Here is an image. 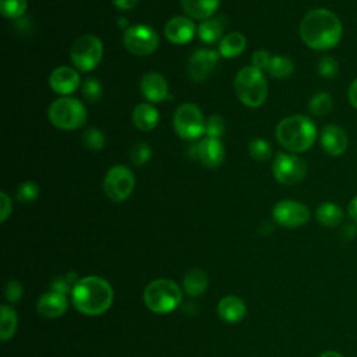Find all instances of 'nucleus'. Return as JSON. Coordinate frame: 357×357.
I'll use <instances>...</instances> for the list:
<instances>
[{"label": "nucleus", "instance_id": "obj_11", "mask_svg": "<svg viewBox=\"0 0 357 357\" xmlns=\"http://www.w3.org/2000/svg\"><path fill=\"white\" fill-rule=\"evenodd\" d=\"M123 43L130 53L137 56H148L158 49L159 36L152 26L138 24L124 29Z\"/></svg>", "mask_w": 357, "mask_h": 357}, {"label": "nucleus", "instance_id": "obj_24", "mask_svg": "<svg viewBox=\"0 0 357 357\" xmlns=\"http://www.w3.org/2000/svg\"><path fill=\"white\" fill-rule=\"evenodd\" d=\"M245 45H247V39L243 33L230 32L220 39L219 54L223 57H227V59L236 57L243 53V50L245 49Z\"/></svg>", "mask_w": 357, "mask_h": 357}, {"label": "nucleus", "instance_id": "obj_13", "mask_svg": "<svg viewBox=\"0 0 357 357\" xmlns=\"http://www.w3.org/2000/svg\"><path fill=\"white\" fill-rule=\"evenodd\" d=\"M188 155L206 167H219L225 159V146L219 138L206 137L188 148Z\"/></svg>", "mask_w": 357, "mask_h": 357}, {"label": "nucleus", "instance_id": "obj_15", "mask_svg": "<svg viewBox=\"0 0 357 357\" xmlns=\"http://www.w3.org/2000/svg\"><path fill=\"white\" fill-rule=\"evenodd\" d=\"M321 146L325 153L331 156H340L349 146V137L343 127L336 124H328L322 128L319 135Z\"/></svg>", "mask_w": 357, "mask_h": 357}, {"label": "nucleus", "instance_id": "obj_16", "mask_svg": "<svg viewBox=\"0 0 357 357\" xmlns=\"http://www.w3.org/2000/svg\"><path fill=\"white\" fill-rule=\"evenodd\" d=\"M49 85L53 92L67 96L78 88L79 75L74 68L67 66H60L52 71L49 77Z\"/></svg>", "mask_w": 357, "mask_h": 357}, {"label": "nucleus", "instance_id": "obj_35", "mask_svg": "<svg viewBox=\"0 0 357 357\" xmlns=\"http://www.w3.org/2000/svg\"><path fill=\"white\" fill-rule=\"evenodd\" d=\"M39 195V187L33 181H24L17 188V199L21 202H32Z\"/></svg>", "mask_w": 357, "mask_h": 357}, {"label": "nucleus", "instance_id": "obj_30", "mask_svg": "<svg viewBox=\"0 0 357 357\" xmlns=\"http://www.w3.org/2000/svg\"><path fill=\"white\" fill-rule=\"evenodd\" d=\"M82 144L85 148L98 152L105 146V134L96 127H89L82 132Z\"/></svg>", "mask_w": 357, "mask_h": 357}, {"label": "nucleus", "instance_id": "obj_5", "mask_svg": "<svg viewBox=\"0 0 357 357\" xmlns=\"http://www.w3.org/2000/svg\"><path fill=\"white\" fill-rule=\"evenodd\" d=\"M47 117L56 128L73 131L85 124L86 109L81 100L71 96H61L50 103Z\"/></svg>", "mask_w": 357, "mask_h": 357}, {"label": "nucleus", "instance_id": "obj_28", "mask_svg": "<svg viewBox=\"0 0 357 357\" xmlns=\"http://www.w3.org/2000/svg\"><path fill=\"white\" fill-rule=\"evenodd\" d=\"M333 107V99L328 92H317L308 103L310 113L317 117L326 116Z\"/></svg>", "mask_w": 357, "mask_h": 357}, {"label": "nucleus", "instance_id": "obj_2", "mask_svg": "<svg viewBox=\"0 0 357 357\" xmlns=\"http://www.w3.org/2000/svg\"><path fill=\"white\" fill-rule=\"evenodd\" d=\"M71 298L79 312L95 317L106 312L112 305L113 289L99 276H86L77 280L71 290Z\"/></svg>", "mask_w": 357, "mask_h": 357}, {"label": "nucleus", "instance_id": "obj_21", "mask_svg": "<svg viewBox=\"0 0 357 357\" xmlns=\"http://www.w3.org/2000/svg\"><path fill=\"white\" fill-rule=\"evenodd\" d=\"M180 4L188 17L204 21L216 13L220 0H180Z\"/></svg>", "mask_w": 357, "mask_h": 357}, {"label": "nucleus", "instance_id": "obj_44", "mask_svg": "<svg viewBox=\"0 0 357 357\" xmlns=\"http://www.w3.org/2000/svg\"><path fill=\"white\" fill-rule=\"evenodd\" d=\"M138 1H139V0H113V4H114L119 10L127 11V10L134 8V7L138 4Z\"/></svg>", "mask_w": 357, "mask_h": 357}, {"label": "nucleus", "instance_id": "obj_4", "mask_svg": "<svg viewBox=\"0 0 357 357\" xmlns=\"http://www.w3.org/2000/svg\"><path fill=\"white\" fill-rule=\"evenodd\" d=\"M234 92L243 105L261 106L268 96V82L264 73L254 66L243 67L234 77Z\"/></svg>", "mask_w": 357, "mask_h": 357}, {"label": "nucleus", "instance_id": "obj_47", "mask_svg": "<svg viewBox=\"0 0 357 357\" xmlns=\"http://www.w3.org/2000/svg\"><path fill=\"white\" fill-rule=\"evenodd\" d=\"M117 24H119V26H123L124 29H127V28H128V26H127V24H128V22H127V20H126V18H120V20L117 21Z\"/></svg>", "mask_w": 357, "mask_h": 357}, {"label": "nucleus", "instance_id": "obj_1", "mask_svg": "<svg viewBox=\"0 0 357 357\" xmlns=\"http://www.w3.org/2000/svg\"><path fill=\"white\" fill-rule=\"evenodd\" d=\"M298 33L310 49L328 50L340 42L343 26L333 11L321 7L308 11L301 18Z\"/></svg>", "mask_w": 357, "mask_h": 357}, {"label": "nucleus", "instance_id": "obj_17", "mask_svg": "<svg viewBox=\"0 0 357 357\" xmlns=\"http://www.w3.org/2000/svg\"><path fill=\"white\" fill-rule=\"evenodd\" d=\"M195 25L188 17L177 15L167 21L165 25L166 38L174 45L188 43L195 35Z\"/></svg>", "mask_w": 357, "mask_h": 357}, {"label": "nucleus", "instance_id": "obj_31", "mask_svg": "<svg viewBox=\"0 0 357 357\" xmlns=\"http://www.w3.org/2000/svg\"><path fill=\"white\" fill-rule=\"evenodd\" d=\"M248 151L250 155L258 162H265L272 155L271 144L266 142L264 138H254L248 145Z\"/></svg>", "mask_w": 357, "mask_h": 357}, {"label": "nucleus", "instance_id": "obj_3", "mask_svg": "<svg viewBox=\"0 0 357 357\" xmlns=\"http://www.w3.org/2000/svg\"><path fill=\"white\" fill-rule=\"evenodd\" d=\"M278 142L291 153L308 151L317 138L314 121L303 114H291L279 121L275 131Z\"/></svg>", "mask_w": 357, "mask_h": 357}, {"label": "nucleus", "instance_id": "obj_10", "mask_svg": "<svg viewBox=\"0 0 357 357\" xmlns=\"http://www.w3.org/2000/svg\"><path fill=\"white\" fill-rule=\"evenodd\" d=\"M307 169L305 160L294 153L279 152L275 155L272 163V173L275 178L284 185H294L300 183L305 177Z\"/></svg>", "mask_w": 357, "mask_h": 357}, {"label": "nucleus", "instance_id": "obj_46", "mask_svg": "<svg viewBox=\"0 0 357 357\" xmlns=\"http://www.w3.org/2000/svg\"><path fill=\"white\" fill-rule=\"evenodd\" d=\"M319 357H344V356L336 350H326L322 354H319Z\"/></svg>", "mask_w": 357, "mask_h": 357}, {"label": "nucleus", "instance_id": "obj_9", "mask_svg": "<svg viewBox=\"0 0 357 357\" xmlns=\"http://www.w3.org/2000/svg\"><path fill=\"white\" fill-rule=\"evenodd\" d=\"M135 185V177L132 172L124 165H116L106 172L103 180V190L109 199L113 202L126 201Z\"/></svg>", "mask_w": 357, "mask_h": 357}, {"label": "nucleus", "instance_id": "obj_20", "mask_svg": "<svg viewBox=\"0 0 357 357\" xmlns=\"http://www.w3.org/2000/svg\"><path fill=\"white\" fill-rule=\"evenodd\" d=\"M245 304L241 298L236 296H226L218 304L219 317L229 324H236L241 321L245 315Z\"/></svg>", "mask_w": 357, "mask_h": 357}, {"label": "nucleus", "instance_id": "obj_45", "mask_svg": "<svg viewBox=\"0 0 357 357\" xmlns=\"http://www.w3.org/2000/svg\"><path fill=\"white\" fill-rule=\"evenodd\" d=\"M347 215L354 223H357V195H354L347 204Z\"/></svg>", "mask_w": 357, "mask_h": 357}, {"label": "nucleus", "instance_id": "obj_34", "mask_svg": "<svg viewBox=\"0 0 357 357\" xmlns=\"http://www.w3.org/2000/svg\"><path fill=\"white\" fill-rule=\"evenodd\" d=\"M130 159L135 166H142L151 159V148L145 142H137L130 152Z\"/></svg>", "mask_w": 357, "mask_h": 357}, {"label": "nucleus", "instance_id": "obj_43", "mask_svg": "<svg viewBox=\"0 0 357 357\" xmlns=\"http://www.w3.org/2000/svg\"><path fill=\"white\" fill-rule=\"evenodd\" d=\"M347 98L350 105L357 110V78L350 84L349 91H347Z\"/></svg>", "mask_w": 357, "mask_h": 357}, {"label": "nucleus", "instance_id": "obj_29", "mask_svg": "<svg viewBox=\"0 0 357 357\" xmlns=\"http://www.w3.org/2000/svg\"><path fill=\"white\" fill-rule=\"evenodd\" d=\"M0 315H1V324H0V337L1 340H8L10 337H13L15 328H17V315L15 311L8 307V305H3L0 310Z\"/></svg>", "mask_w": 357, "mask_h": 357}, {"label": "nucleus", "instance_id": "obj_12", "mask_svg": "<svg viewBox=\"0 0 357 357\" xmlns=\"http://www.w3.org/2000/svg\"><path fill=\"white\" fill-rule=\"evenodd\" d=\"M310 209L305 204L293 199L279 201L272 211L276 223L290 229L304 226L310 220Z\"/></svg>", "mask_w": 357, "mask_h": 357}, {"label": "nucleus", "instance_id": "obj_38", "mask_svg": "<svg viewBox=\"0 0 357 357\" xmlns=\"http://www.w3.org/2000/svg\"><path fill=\"white\" fill-rule=\"evenodd\" d=\"M73 275H74V273H68V275H66V276H63V278L54 279L53 283H52V290L60 291V293H63V294H66V293H68L70 290H73V287H74L75 283H77V282H74L73 279H70Z\"/></svg>", "mask_w": 357, "mask_h": 357}, {"label": "nucleus", "instance_id": "obj_37", "mask_svg": "<svg viewBox=\"0 0 357 357\" xmlns=\"http://www.w3.org/2000/svg\"><path fill=\"white\" fill-rule=\"evenodd\" d=\"M225 131V121L220 116L213 114L205 123V134L212 138H219Z\"/></svg>", "mask_w": 357, "mask_h": 357}, {"label": "nucleus", "instance_id": "obj_33", "mask_svg": "<svg viewBox=\"0 0 357 357\" xmlns=\"http://www.w3.org/2000/svg\"><path fill=\"white\" fill-rule=\"evenodd\" d=\"M82 96L85 100L95 103L102 96V85L96 78H86L82 84Z\"/></svg>", "mask_w": 357, "mask_h": 357}, {"label": "nucleus", "instance_id": "obj_23", "mask_svg": "<svg viewBox=\"0 0 357 357\" xmlns=\"http://www.w3.org/2000/svg\"><path fill=\"white\" fill-rule=\"evenodd\" d=\"M317 220L325 227H337L343 223L344 212L335 202H322L315 211Z\"/></svg>", "mask_w": 357, "mask_h": 357}, {"label": "nucleus", "instance_id": "obj_25", "mask_svg": "<svg viewBox=\"0 0 357 357\" xmlns=\"http://www.w3.org/2000/svg\"><path fill=\"white\" fill-rule=\"evenodd\" d=\"M225 25H226V22L222 17L208 18L199 24V26L197 28V33L202 42L212 43V42L220 39Z\"/></svg>", "mask_w": 357, "mask_h": 357}, {"label": "nucleus", "instance_id": "obj_39", "mask_svg": "<svg viewBox=\"0 0 357 357\" xmlns=\"http://www.w3.org/2000/svg\"><path fill=\"white\" fill-rule=\"evenodd\" d=\"M271 57H272V56H269V53H268L266 50L259 49V50H255V52L252 53V56H251V63H252L254 67H257L258 70L264 71V70L268 68L269 61H271Z\"/></svg>", "mask_w": 357, "mask_h": 357}, {"label": "nucleus", "instance_id": "obj_42", "mask_svg": "<svg viewBox=\"0 0 357 357\" xmlns=\"http://www.w3.org/2000/svg\"><path fill=\"white\" fill-rule=\"evenodd\" d=\"M340 236L344 240H353L357 236V223H346L340 229Z\"/></svg>", "mask_w": 357, "mask_h": 357}, {"label": "nucleus", "instance_id": "obj_22", "mask_svg": "<svg viewBox=\"0 0 357 357\" xmlns=\"http://www.w3.org/2000/svg\"><path fill=\"white\" fill-rule=\"evenodd\" d=\"M132 123L141 131H151L159 123V112L149 103H139L132 110Z\"/></svg>", "mask_w": 357, "mask_h": 357}, {"label": "nucleus", "instance_id": "obj_26", "mask_svg": "<svg viewBox=\"0 0 357 357\" xmlns=\"http://www.w3.org/2000/svg\"><path fill=\"white\" fill-rule=\"evenodd\" d=\"M206 284H208L206 275L201 269H192L184 276V289L192 297L202 294L206 289Z\"/></svg>", "mask_w": 357, "mask_h": 357}, {"label": "nucleus", "instance_id": "obj_32", "mask_svg": "<svg viewBox=\"0 0 357 357\" xmlns=\"http://www.w3.org/2000/svg\"><path fill=\"white\" fill-rule=\"evenodd\" d=\"M26 10V0H0V11L6 18H20Z\"/></svg>", "mask_w": 357, "mask_h": 357}, {"label": "nucleus", "instance_id": "obj_41", "mask_svg": "<svg viewBox=\"0 0 357 357\" xmlns=\"http://www.w3.org/2000/svg\"><path fill=\"white\" fill-rule=\"evenodd\" d=\"M0 205H1L0 220L4 222L8 218V215L11 213V199H10V197L4 191L0 192Z\"/></svg>", "mask_w": 357, "mask_h": 357}, {"label": "nucleus", "instance_id": "obj_14", "mask_svg": "<svg viewBox=\"0 0 357 357\" xmlns=\"http://www.w3.org/2000/svg\"><path fill=\"white\" fill-rule=\"evenodd\" d=\"M219 53L211 49L195 50L187 64V73L194 81H204L218 64Z\"/></svg>", "mask_w": 357, "mask_h": 357}, {"label": "nucleus", "instance_id": "obj_19", "mask_svg": "<svg viewBox=\"0 0 357 357\" xmlns=\"http://www.w3.org/2000/svg\"><path fill=\"white\" fill-rule=\"evenodd\" d=\"M66 308H67L66 294L56 290L42 294L36 305L38 312L45 318H57L66 311Z\"/></svg>", "mask_w": 357, "mask_h": 357}, {"label": "nucleus", "instance_id": "obj_7", "mask_svg": "<svg viewBox=\"0 0 357 357\" xmlns=\"http://www.w3.org/2000/svg\"><path fill=\"white\" fill-rule=\"evenodd\" d=\"M103 45L96 35H82L70 49V59L74 67L82 73L92 71L102 60Z\"/></svg>", "mask_w": 357, "mask_h": 357}, {"label": "nucleus", "instance_id": "obj_8", "mask_svg": "<svg viewBox=\"0 0 357 357\" xmlns=\"http://www.w3.org/2000/svg\"><path fill=\"white\" fill-rule=\"evenodd\" d=\"M173 127L183 139L194 141L205 132V121L202 112L194 103L180 105L173 114Z\"/></svg>", "mask_w": 357, "mask_h": 357}, {"label": "nucleus", "instance_id": "obj_18", "mask_svg": "<svg viewBox=\"0 0 357 357\" xmlns=\"http://www.w3.org/2000/svg\"><path fill=\"white\" fill-rule=\"evenodd\" d=\"M141 93L149 102H162L169 95V86L165 77L156 71H149L142 75L139 82Z\"/></svg>", "mask_w": 357, "mask_h": 357}, {"label": "nucleus", "instance_id": "obj_6", "mask_svg": "<svg viewBox=\"0 0 357 357\" xmlns=\"http://www.w3.org/2000/svg\"><path fill=\"white\" fill-rule=\"evenodd\" d=\"M181 301L178 286L169 279H156L151 282L144 291L145 305L156 314L173 311Z\"/></svg>", "mask_w": 357, "mask_h": 357}, {"label": "nucleus", "instance_id": "obj_40", "mask_svg": "<svg viewBox=\"0 0 357 357\" xmlns=\"http://www.w3.org/2000/svg\"><path fill=\"white\" fill-rule=\"evenodd\" d=\"M22 296V287L21 284L17 282V280H10L7 284H6V297L15 303L20 300V297Z\"/></svg>", "mask_w": 357, "mask_h": 357}, {"label": "nucleus", "instance_id": "obj_36", "mask_svg": "<svg viewBox=\"0 0 357 357\" xmlns=\"http://www.w3.org/2000/svg\"><path fill=\"white\" fill-rule=\"evenodd\" d=\"M339 71V64L332 56H324L318 63V74L324 78H335Z\"/></svg>", "mask_w": 357, "mask_h": 357}, {"label": "nucleus", "instance_id": "obj_27", "mask_svg": "<svg viewBox=\"0 0 357 357\" xmlns=\"http://www.w3.org/2000/svg\"><path fill=\"white\" fill-rule=\"evenodd\" d=\"M266 71L273 78H287L294 73V64L286 56H272Z\"/></svg>", "mask_w": 357, "mask_h": 357}]
</instances>
